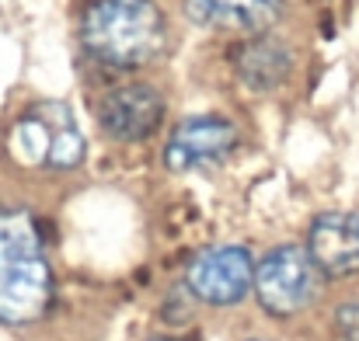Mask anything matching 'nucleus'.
I'll use <instances>...</instances> for the list:
<instances>
[{
	"instance_id": "obj_1",
	"label": "nucleus",
	"mask_w": 359,
	"mask_h": 341,
	"mask_svg": "<svg viewBox=\"0 0 359 341\" xmlns=\"http://www.w3.org/2000/svg\"><path fill=\"white\" fill-rule=\"evenodd\" d=\"M53 303V268L39 220L28 209H0V324L28 328Z\"/></svg>"
},
{
	"instance_id": "obj_2",
	"label": "nucleus",
	"mask_w": 359,
	"mask_h": 341,
	"mask_svg": "<svg viewBox=\"0 0 359 341\" xmlns=\"http://www.w3.org/2000/svg\"><path fill=\"white\" fill-rule=\"evenodd\" d=\"M81 42L91 60L133 70L164 49L168 21L154 0H91L81 18Z\"/></svg>"
},
{
	"instance_id": "obj_3",
	"label": "nucleus",
	"mask_w": 359,
	"mask_h": 341,
	"mask_svg": "<svg viewBox=\"0 0 359 341\" xmlns=\"http://www.w3.org/2000/svg\"><path fill=\"white\" fill-rule=\"evenodd\" d=\"M11 153L32 167L74 171L88 153V139L67 102H35L11 129Z\"/></svg>"
},
{
	"instance_id": "obj_4",
	"label": "nucleus",
	"mask_w": 359,
	"mask_h": 341,
	"mask_svg": "<svg viewBox=\"0 0 359 341\" xmlns=\"http://www.w3.org/2000/svg\"><path fill=\"white\" fill-rule=\"evenodd\" d=\"M325 275L304 244H279L255 265V300L269 317L290 321L321 300Z\"/></svg>"
},
{
	"instance_id": "obj_5",
	"label": "nucleus",
	"mask_w": 359,
	"mask_h": 341,
	"mask_svg": "<svg viewBox=\"0 0 359 341\" xmlns=\"http://www.w3.org/2000/svg\"><path fill=\"white\" fill-rule=\"evenodd\" d=\"M196 303L206 307H238L241 300L255 289V261L248 247L241 244H217L199 251L185 265L182 282Z\"/></svg>"
},
{
	"instance_id": "obj_6",
	"label": "nucleus",
	"mask_w": 359,
	"mask_h": 341,
	"mask_svg": "<svg viewBox=\"0 0 359 341\" xmlns=\"http://www.w3.org/2000/svg\"><path fill=\"white\" fill-rule=\"evenodd\" d=\"M238 146V125L224 115H196L171 129L164 143V167L175 174L206 171L227 160Z\"/></svg>"
},
{
	"instance_id": "obj_7",
	"label": "nucleus",
	"mask_w": 359,
	"mask_h": 341,
	"mask_svg": "<svg viewBox=\"0 0 359 341\" xmlns=\"http://www.w3.org/2000/svg\"><path fill=\"white\" fill-rule=\"evenodd\" d=\"M164 118V98L154 84H122L109 91L98 105V122L102 129L119 139V143H140L150 139L161 129Z\"/></svg>"
},
{
	"instance_id": "obj_8",
	"label": "nucleus",
	"mask_w": 359,
	"mask_h": 341,
	"mask_svg": "<svg viewBox=\"0 0 359 341\" xmlns=\"http://www.w3.org/2000/svg\"><path fill=\"white\" fill-rule=\"evenodd\" d=\"M307 254L321 268L325 279H353L359 275V216L346 209L318 213L307 227Z\"/></svg>"
},
{
	"instance_id": "obj_9",
	"label": "nucleus",
	"mask_w": 359,
	"mask_h": 341,
	"mask_svg": "<svg viewBox=\"0 0 359 341\" xmlns=\"http://www.w3.org/2000/svg\"><path fill=\"white\" fill-rule=\"evenodd\" d=\"M192 25L224 35H262L283 18V0H182Z\"/></svg>"
},
{
	"instance_id": "obj_10",
	"label": "nucleus",
	"mask_w": 359,
	"mask_h": 341,
	"mask_svg": "<svg viewBox=\"0 0 359 341\" xmlns=\"http://www.w3.org/2000/svg\"><path fill=\"white\" fill-rule=\"evenodd\" d=\"M293 70V49L279 35H251L234 49V74L248 91H276Z\"/></svg>"
},
{
	"instance_id": "obj_11",
	"label": "nucleus",
	"mask_w": 359,
	"mask_h": 341,
	"mask_svg": "<svg viewBox=\"0 0 359 341\" xmlns=\"http://www.w3.org/2000/svg\"><path fill=\"white\" fill-rule=\"evenodd\" d=\"M332 335H335V341H359V296L346 300V303L335 310Z\"/></svg>"
},
{
	"instance_id": "obj_12",
	"label": "nucleus",
	"mask_w": 359,
	"mask_h": 341,
	"mask_svg": "<svg viewBox=\"0 0 359 341\" xmlns=\"http://www.w3.org/2000/svg\"><path fill=\"white\" fill-rule=\"evenodd\" d=\"M147 341H189V338H182V335H154V338H147Z\"/></svg>"
},
{
	"instance_id": "obj_13",
	"label": "nucleus",
	"mask_w": 359,
	"mask_h": 341,
	"mask_svg": "<svg viewBox=\"0 0 359 341\" xmlns=\"http://www.w3.org/2000/svg\"><path fill=\"white\" fill-rule=\"evenodd\" d=\"M248 341H272V338H248Z\"/></svg>"
}]
</instances>
